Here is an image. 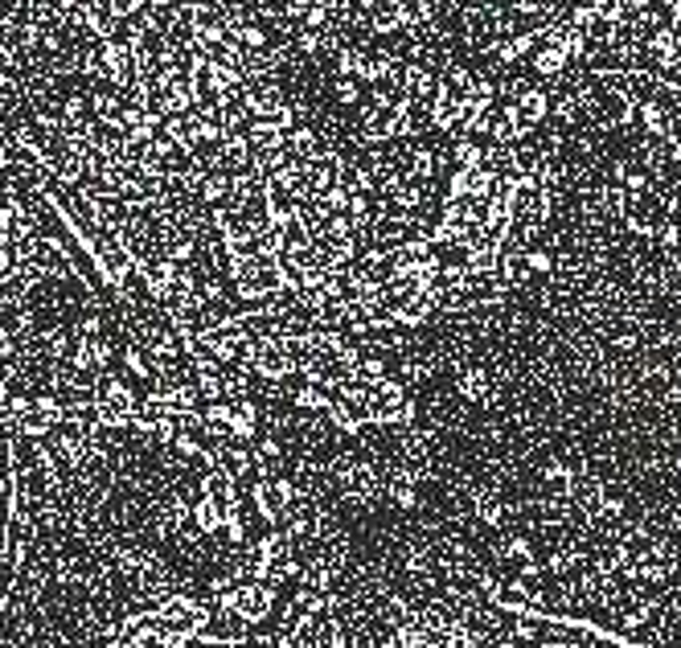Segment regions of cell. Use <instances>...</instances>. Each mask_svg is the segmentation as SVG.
<instances>
[{
  "label": "cell",
  "mask_w": 681,
  "mask_h": 648,
  "mask_svg": "<svg viewBox=\"0 0 681 648\" xmlns=\"http://www.w3.org/2000/svg\"><path fill=\"white\" fill-rule=\"evenodd\" d=\"M152 607L160 616V645H189L201 628H210V607L189 595H160Z\"/></svg>",
  "instance_id": "6da1fadb"
},
{
  "label": "cell",
  "mask_w": 681,
  "mask_h": 648,
  "mask_svg": "<svg viewBox=\"0 0 681 648\" xmlns=\"http://www.w3.org/2000/svg\"><path fill=\"white\" fill-rule=\"evenodd\" d=\"M91 398H94V427H103V431L131 427L136 390L127 386L124 377H115V373H99L94 386H91Z\"/></svg>",
  "instance_id": "7a4b0ae2"
},
{
  "label": "cell",
  "mask_w": 681,
  "mask_h": 648,
  "mask_svg": "<svg viewBox=\"0 0 681 648\" xmlns=\"http://www.w3.org/2000/svg\"><path fill=\"white\" fill-rule=\"evenodd\" d=\"M292 570H296V538H292L287 529H267L263 542H259V550H255L250 575H255V579L283 583Z\"/></svg>",
  "instance_id": "3957f363"
},
{
  "label": "cell",
  "mask_w": 681,
  "mask_h": 648,
  "mask_svg": "<svg viewBox=\"0 0 681 648\" xmlns=\"http://www.w3.org/2000/svg\"><path fill=\"white\" fill-rule=\"evenodd\" d=\"M275 595H279V583H271V579H255V575L250 579H234V586H230V612H238L247 624H259L275 607Z\"/></svg>",
  "instance_id": "277c9868"
},
{
  "label": "cell",
  "mask_w": 681,
  "mask_h": 648,
  "mask_svg": "<svg viewBox=\"0 0 681 648\" xmlns=\"http://www.w3.org/2000/svg\"><path fill=\"white\" fill-rule=\"evenodd\" d=\"M296 496H300V489H296V480H287V476H267V480L255 484V505H259V513H263L267 525L283 521L287 509L296 505Z\"/></svg>",
  "instance_id": "5b68a950"
},
{
  "label": "cell",
  "mask_w": 681,
  "mask_h": 648,
  "mask_svg": "<svg viewBox=\"0 0 681 648\" xmlns=\"http://www.w3.org/2000/svg\"><path fill=\"white\" fill-rule=\"evenodd\" d=\"M337 480L340 493L357 505H370L373 496L382 493V480H378V468L370 460H337Z\"/></svg>",
  "instance_id": "8992f818"
},
{
  "label": "cell",
  "mask_w": 681,
  "mask_h": 648,
  "mask_svg": "<svg viewBox=\"0 0 681 648\" xmlns=\"http://www.w3.org/2000/svg\"><path fill=\"white\" fill-rule=\"evenodd\" d=\"M329 419H333V427L345 435H357L366 423H370V415H366V402L361 398H353V394H340V398H333L329 406Z\"/></svg>",
  "instance_id": "52a82bcc"
},
{
  "label": "cell",
  "mask_w": 681,
  "mask_h": 648,
  "mask_svg": "<svg viewBox=\"0 0 681 648\" xmlns=\"http://www.w3.org/2000/svg\"><path fill=\"white\" fill-rule=\"evenodd\" d=\"M435 308H439V304H435V296L427 291V287H419L415 296H406L403 304L390 312V320H394V324H403V329H419V324H427V320L435 316Z\"/></svg>",
  "instance_id": "ba28073f"
},
{
  "label": "cell",
  "mask_w": 681,
  "mask_h": 648,
  "mask_svg": "<svg viewBox=\"0 0 681 648\" xmlns=\"http://www.w3.org/2000/svg\"><path fill=\"white\" fill-rule=\"evenodd\" d=\"M456 386H460V394L468 402H493V377H489V370H476V366L460 370Z\"/></svg>",
  "instance_id": "9c48e42d"
},
{
  "label": "cell",
  "mask_w": 681,
  "mask_h": 648,
  "mask_svg": "<svg viewBox=\"0 0 681 648\" xmlns=\"http://www.w3.org/2000/svg\"><path fill=\"white\" fill-rule=\"evenodd\" d=\"M292 402H296L300 410H324V406L333 402V386H329V382H304V386L292 394Z\"/></svg>",
  "instance_id": "30bf717a"
},
{
  "label": "cell",
  "mask_w": 681,
  "mask_h": 648,
  "mask_svg": "<svg viewBox=\"0 0 681 648\" xmlns=\"http://www.w3.org/2000/svg\"><path fill=\"white\" fill-rule=\"evenodd\" d=\"M189 517H193V525L206 533V538H214L217 529H222V513H217V505L210 501V496L201 493L197 501H193V509H189Z\"/></svg>",
  "instance_id": "8fae6325"
},
{
  "label": "cell",
  "mask_w": 681,
  "mask_h": 648,
  "mask_svg": "<svg viewBox=\"0 0 681 648\" xmlns=\"http://www.w3.org/2000/svg\"><path fill=\"white\" fill-rule=\"evenodd\" d=\"M250 456H255V468L275 472L279 460H283V447H279V439H271V435H255L250 439Z\"/></svg>",
  "instance_id": "7c38bea8"
},
{
  "label": "cell",
  "mask_w": 681,
  "mask_h": 648,
  "mask_svg": "<svg viewBox=\"0 0 681 648\" xmlns=\"http://www.w3.org/2000/svg\"><path fill=\"white\" fill-rule=\"evenodd\" d=\"M571 476H575V472H566V463H550V468L542 472V493L546 496H566L571 493Z\"/></svg>",
  "instance_id": "4fadbf2b"
},
{
  "label": "cell",
  "mask_w": 681,
  "mask_h": 648,
  "mask_svg": "<svg viewBox=\"0 0 681 648\" xmlns=\"http://www.w3.org/2000/svg\"><path fill=\"white\" fill-rule=\"evenodd\" d=\"M472 501H476L472 509H476V521H480V525H496V521H505V505H501V501H496L493 493H476Z\"/></svg>",
  "instance_id": "5bb4252c"
},
{
  "label": "cell",
  "mask_w": 681,
  "mask_h": 648,
  "mask_svg": "<svg viewBox=\"0 0 681 648\" xmlns=\"http://www.w3.org/2000/svg\"><path fill=\"white\" fill-rule=\"evenodd\" d=\"M337 103H345V107L361 103V82L353 74H337Z\"/></svg>",
  "instance_id": "9a60e30c"
},
{
  "label": "cell",
  "mask_w": 681,
  "mask_h": 648,
  "mask_svg": "<svg viewBox=\"0 0 681 648\" xmlns=\"http://www.w3.org/2000/svg\"><path fill=\"white\" fill-rule=\"evenodd\" d=\"M353 373H361V377H386V357L382 353H361Z\"/></svg>",
  "instance_id": "2e32d148"
},
{
  "label": "cell",
  "mask_w": 681,
  "mask_h": 648,
  "mask_svg": "<svg viewBox=\"0 0 681 648\" xmlns=\"http://www.w3.org/2000/svg\"><path fill=\"white\" fill-rule=\"evenodd\" d=\"M8 267H13V247H8V238L0 234V279L8 275Z\"/></svg>",
  "instance_id": "e0dca14e"
}]
</instances>
